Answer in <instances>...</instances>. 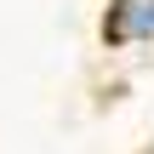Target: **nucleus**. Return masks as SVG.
I'll use <instances>...</instances> for the list:
<instances>
[{
  "label": "nucleus",
  "mask_w": 154,
  "mask_h": 154,
  "mask_svg": "<svg viewBox=\"0 0 154 154\" xmlns=\"http://www.w3.org/2000/svg\"><path fill=\"white\" fill-rule=\"evenodd\" d=\"M97 34H103V46H109V51L154 46V0H109V6H103Z\"/></svg>",
  "instance_id": "obj_1"
},
{
  "label": "nucleus",
  "mask_w": 154,
  "mask_h": 154,
  "mask_svg": "<svg viewBox=\"0 0 154 154\" xmlns=\"http://www.w3.org/2000/svg\"><path fill=\"white\" fill-rule=\"evenodd\" d=\"M143 154H154V143H149V149H143Z\"/></svg>",
  "instance_id": "obj_2"
}]
</instances>
